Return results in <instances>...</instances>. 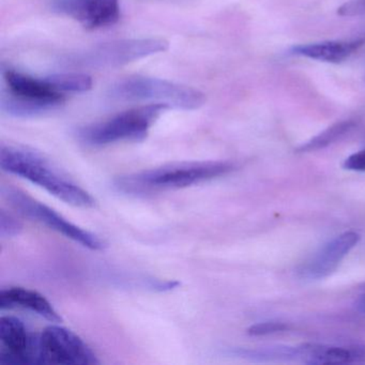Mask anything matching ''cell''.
Masks as SVG:
<instances>
[{"mask_svg": "<svg viewBox=\"0 0 365 365\" xmlns=\"http://www.w3.org/2000/svg\"><path fill=\"white\" fill-rule=\"evenodd\" d=\"M337 14L348 18L365 16V0H348L337 9Z\"/></svg>", "mask_w": 365, "mask_h": 365, "instance_id": "cell-19", "label": "cell"}, {"mask_svg": "<svg viewBox=\"0 0 365 365\" xmlns=\"http://www.w3.org/2000/svg\"><path fill=\"white\" fill-rule=\"evenodd\" d=\"M0 360L9 364H38V335L14 316L0 319Z\"/></svg>", "mask_w": 365, "mask_h": 365, "instance_id": "cell-9", "label": "cell"}, {"mask_svg": "<svg viewBox=\"0 0 365 365\" xmlns=\"http://www.w3.org/2000/svg\"><path fill=\"white\" fill-rule=\"evenodd\" d=\"M235 168L230 161L176 162L120 177L115 185L123 193L153 194L200 185L225 176Z\"/></svg>", "mask_w": 365, "mask_h": 365, "instance_id": "cell-2", "label": "cell"}, {"mask_svg": "<svg viewBox=\"0 0 365 365\" xmlns=\"http://www.w3.org/2000/svg\"><path fill=\"white\" fill-rule=\"evenodd\" d=\"M288 324L282 322H264L254 324L247 329V333L252 336H264V335L274 334L288 330Z\"/></svg>", "mask_w": 365, "mask_h": 365, "instance_id": "cell-18", "label": "cell"}, {"mask_svg": "<svg viewBox=\"0 0 365 365\" xmlns=\"http://www.w3.org/2000/svg\"><path fill=\"white\" fill-rule=\"evenodd\" d=\"M354 307H356V309L359 313L365 316V289L364 292L358 297V299H356Z\"/></svg>", "mask_w": 365, "mask_h": 365, "instance_id": "cell-21", "label": "cell"}, {"mask_svg": "<svg viewBox=\"0 0 365 365\" xmlns=\"http://www.w3.org/2000/svg\"><path fill=\"white\" fill-rule=\"evenodd\" d=\"M3 194L9 204L27 219L38 222L93 251H101L106 247V242L97 235L76 225L54 209L42 204L25 192L16 187H6L3 189Z\"/></svg>", "mask_w": 365, "mask_h": 365, "instance_id": "cell-6", "label": "cell"}, {"mask_svg": "<svg viewBox=\"0 0 365 365\" xmlns=\"http://www.w3.org/2000/svg\"><path fill=\"white\" fill-rule=\"evenodd\" d=\"M300 348V360L307 364H345L365 359V348L361 346H327L304 344Z\"/></svg>", "mask_w": 365, "mask_h": 365, "instance_id": "cell-13", "label": "cell"}, {"mask_svg": "<svg viewBox=\"0 0 365 365\" xmlns=\"http://www.w3.org/2000/svg\"><path fill=\"white\" fill-rule=\"evenodd\" d=\"M7 93L1 97V110L14 117H35L65 103L66 95L57 91L46 78H37L14 70L3 71Z\"/></svg>", "mask_w": 365, "mask_h": 365, "instance_id": "cell-4", "label": "cell"}, {"mask_svg": "<svg viewBox=\"0 0 365 365\" xmlns=\"http://www.w3.org/2000/svg\"><path fill=\"white\" fill-rule=\"evenodd\" d=\"M46 81L59 93H82L93 88V78L87 74L61 73L52 74Z\"/></svg>", "mask_w": 365, "mask_h": 365, "instance_id": "cell-16", "label": "cell"}, {"mask_svg": "<svg viewBox=\"0 0 365 365\" xmlns=\"http://www.w3.org/2000/svg\"><path fill=\"white\" fill-rule=\"evenodd\" d=\"M112 96L127 101H155L185 110H197L206 102V96L197 89L148 76H133L117 83Z\"/></svg>", "mask_w": 365, "mask_h": 365, "instance_id": "cell-5", "label": "cell"}, {"mask_svg": "<svg viewBox=\"0 0 365 365\" xmlns=\"http://www.w3.org/2000/svg\"><path fill=\"white\" fill-rule=\"evenodd\" d=\"M52 7L87 29L113 26L120 19L119 0H52Z\"/></svg>", "mask_w": 365, "mask_h": 365, "instance_id": "cell-10", "label": "cell"}, {"mask_svg": "<svg viewBox=\"0 0 365 365\" xmlns=\"http://www.w3.org/2000/svg\"><path fill=\"white\" fill-rule=\"evenodd\" d=\"M0 309H22L38 314L52 322H63L52 303L36 290L25 287H9L0 292Z\"/></svg>", "mask_w": 365, "mask_h": 365, "instance_id": "cell-12", "label": "cell"}, {"mask_svg": "<svg viewBox=\"0 0 365 365\" xmlns=\"http://www.w3.org/2000/svg\"><path fill=\"white\" fill-rule=\"evenodd\" d=\"M0 166L5 172L31 181L66 204L91 208L96 200L39 151L19 145H1Z\"/></svg>", "mask_w": 365, "mask_h": 365, "instance_id": "cell-1", "label": "cell"}, {"mask_svg": "<svg viewBox=\"0 0 365 365\" xmlns=\"http://www.w3.org/2000/svg\"><path fill=\"white\" fill-rule=\"evenodd\" d=\"M354 128V123L351 120L341 121L331 125L324 131L320 132L315 138L309 140L305 144L301 145L297 150L298 153H312V151L320 150L330 145L334 144L337 140L349 133Z\"/></svg>", "mask_w": 365, "mask_h": 365, "instance_id": "cell-15", "label": "cell"}, {"mask_svg": "<svg viewBox=\"0 0 365 365\" xmlns=\"http://www.w3.org/2000/svg\"><path fill=\"white\" fill-rule=\"evenodd\" d=\"M164 104L151 103L119 113L116 116L82 128L78 138L93 147L108 146L120 142H140L148 135L153 125L166 110Z\"/></svg>", "mask_w": 365, "mask_h": 365, "instance_id": "cell-3", "label": "cell"}, {"mask_svg": "<svg viewBox=\"0 0 365 365\" xmlns=\"http://www.w3.org/2000/svg\"><path fill=\"white\" fill-rule=\"evenodd\" d=\"M168 48V42L159 38L118 40L96 46L86 53L83 61L96 67H119L165 52Z\"/></svg>", "mask_w": 365, "mask_h": 365, "instance_id": "cell-8", "label": "cell"}, {"mask_svg": "<svg viewBox=\"0 0 365 365\" xmlns=\"http://www.w3.org/2000/svg\"><path fill=\"white\" fill-rule=\"evenodd\" d=\"M343 168L354 172H365V149L349 155L344 161Z\"/></svg>", "mask_w": 365, "mask_h": 365, "instance_id": "cell-20", "label": "cell"}, {"mask_svg": "<svg viewBox=\"0 0 365 365\" xmlns=\"http://www.w3.org/2000/svg\"><path fill=\"white\" fill-rule=\"evenodd\" d=\"M360 235L346 232L327 242L304 266L300 273L309 279H322L336 270L343 258L358 245Z\"/></svg>", "mask_w": 365, "mask_h": 365, "instance_id": "cell-11", "label": "cell"}, {"mask_svg": "<svg viewBox=\"0 0 365 365\" xmlns=\"http://www.w3.org/2000/svg\"><path fill=\"white\" fill-rule=\"evenodd\" d=\"M365 40L351 41H326L318 43L302 44L290 48L289 53L294 56L305 57L322 63H339L347 61L358 52Z\"/></svg>", "mask_w": 365, "mask_h": 365, "instance_id": "cell-14", "label": "cell"}, {"mask_svg": "<svg viewBox=\"0 0 365 365\" xmlns=\"http://www.w3.org/2000/svg\"><path fill=\"white\" fill-rule=\"evenodd\" d=\"M99 364L97 354L69 329L53 324L38 335V364Z\"/></svg>", "mask_w": 365, "mask_h": 365, "instance_id": "cell-7", "label": "cell"}, {"mask_svg": "<svg viewBox=\"0 0 365 365\" xmlns=\"http://www.w3.org/2000/svg\"><path fill=\"white\" fill-rule=\"evenodd\" d=\"M23 225L20 221L10 213L1 210L0 212V236L3 238H12L19 236L22 232Z\"/></svg>", "mask_w": 365, "mask_h": 365, "instance_id": "cell-17", "label": "cell"}]
</instances>
